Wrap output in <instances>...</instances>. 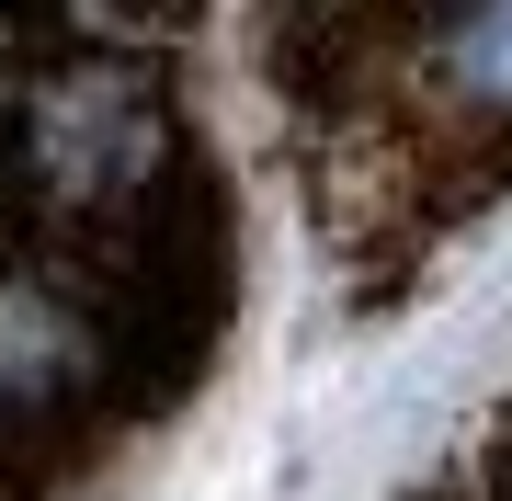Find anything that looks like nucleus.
Listing matches in <instances>:
<instances>
[{
    "label": "nucleus",
    "mask_w": 512,
    "mask_h": 501,
    "mask_svg": "<svg viewBox=\"0 0 512 501\" xmlns=\"http://www.w3.org/2000/svg\"><path fill=\"white\" fill-rule=\"evenodd\" d=\"M387 69H399V103L444 137L456 160L512 149V0L501 12H421L387 23Z\"/></svg>",
    "instance_id": "2"
},
{
    "label": "nucleus",
    "mask_w": 512,
    "mask_h": 501,
    "mask_svg": "<svg viewBox=\"0 0 512 501\" xmlns=\"http://www.w3.org/2000/svg\"><path fill=\"white\" fill-rule=\"evenodd\" d=\"M126 365H137V331L103 274L35 240H0V467L12 479L92 445L126 399Z\"/></svg>",
    "instance_id": "1"
}]
</instances>
